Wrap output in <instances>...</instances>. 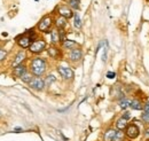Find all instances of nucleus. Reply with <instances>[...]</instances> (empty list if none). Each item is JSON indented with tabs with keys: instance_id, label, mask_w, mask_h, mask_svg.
Masks as SVG:
<instances>
[{
	"instance_id": "1",
	"label": "nucleus",
	"mask_w": 149,
	"mask_h": 141,
	"mask_svg": "<svg viewBox=\"0 0 149 141\" xmlns=\"http://www.w3.org/2000/svg\"><path fill=\"white\" fill-rule=\"evenodd\" d=\"M30 69H31V73L36 77H41L47 69V63L44 59L41 57H36L31 61L30 63Z\"/></svg>"
},
{
	"instance_id": "2",
	"label": "nucleus",
	"mask_w": 149,
	"mask_h": 141,
	"mask_svg": "<svg viewBox=\"0 0 149 141\" xmlns=\"http://www.w3.org/2000/svg\"><path fill=\"white\" fill-rule=\"evenodd\" d=\"M35 38H36V36H35L33 30H30L29 32L17 37L16 41H17V45H19V47H22V48H29L30 45L36 40Z\"/></svg>"
},
{
	"instance_id": "3",
	"label": "nucleus",
	"mask_w": 149,
	"mask_h": 141,
	"mask_svg": "<svg viewBox=\"0 0 149 141\" xmlns=\"http://www.w3.org/2000/svg\"><path fill=\"white\" fill-rule=\"evenodd\" d=\"M46 50V41L44 39H36L29 47V51L32 54H40Z\"/></svg>"
},
{
	"instance_id": "4",
	"label": "nucleus",
	"mask_w": 149,
	"mask_h": 141,
	"mask_svg": "<svg viewBox=\"0 0 149 141\" xmlns=\"http://www.w3.org/2000/svg\"><path fill=\"white\" fill-rule=\"evenodd\" d=\"M52 23H53V18L51 15H46L40 20V22L38 23L37 29L41 32H48V30L51 29L52 27Z\"/></svg>"
},
{
	"instance_id": "5",
	"label": "nucleus",
	"mask_w": 149,
	"mask_h": 141,
	"mask_svg": "<svg viewBox=\"0 0 149 141\" xmlns=\"http://www.w3.org/2000/svg\"><path fill=\"white\" fill-rule=\"evenodd\" d=\"M125 135L131 139V140H135L139 138L140 135V128L136 124H129L127 127L125 128Z\"/></svg>"
},
{
	"instance_id": "6",
	"label": "nucleus",
	"mask_w": 149,
	"mask_h": 141,
	"mask_svg": "<svg viewBox=\"0 0 149 141\" xmlns=\"http://www.w3.org/2000/svg\"><path fill=\"white\" fill-rule=\"evenodd\" d=\"M29 86H30V88H32L33 91L41 92V91H44V88L46 86L45 79H42L41 77H33V79L30 82Z\"/></svg>"
},
{
	"instance_id": "7",
	"label": "nucleus",
	"mask_w": 149,
	"mask_h": 141,
	"mask_svg": "<svg viewBox=\"0 0 149 141\" xmlns=\"http://www.w3.org/2000/svg\"><path fill=\"white\" fill-rule=\"evenodd\" d=\"M56 70H57V72H58V75H60L61 77H63L64 79H67V80H71V79H74V71L71 70L69 67H62V66H58Z\"/></svg>"
},
{
	"instance_id": "8",
	"label": "nucleus",
	"mask_w": 149,
	"mask_h": 141,
	"mask_svg": "<svg viewBox=\"0 0 149 141\" xmlns=\"http://www.w3.org/2000/svg\"><path fill=\"white\" fill-rule=\"evenodd\" d=\"M57 12H58L60 16L67 18V20H68V18H71L74 15L72 9H71L70 7H68V6H65V5H62V6L57 7Z\"/></svg>"
},
{
	"instance_id": "9",
	"label": "nucleus",
	"mask_w": 149,
	"mask_h": 141,
	"mask_svg": "<svg viewBox=\"0 0 149 141\" xmlns=\"http://www.w3.org/2000/svg\"><path fill=\"white\" fill-rule=\"evenodd\" d=\"M81 57H83V51L79 47L74 48L72 51L69 52V60L71 62H78L81 60Z\"/></svg>"
},
{
	"instance_id": "10",
	"label": "nucleus",
	"mask_w": 149,
	"mask_h": 141,
	"mask_svg": "<svg viewBox=\"0 0 149 141\" xmlns=\"http://www.w3.org/2000/svg\"><path fill=\"white\" fill-rule=\"evenodd\" d=\"M25 59H26V54H25V52H24V51L19 52L17 55H16V57H15V60H14L13 63H12V67H13V68H16L17 66L22 64V62H23Z\"/></svg>"
},
{
	"instance_id": "11",
	"label": "nucleus",
	"mask_w": 149,
	"mask_h": 141,
	"mask_svg": "<svg viewBox=\"0 0 149 141\" xmlns=\"http://www.w3.org/2000/svg\"><path fill=\"white\" fill-rule=\"evenodd\" d=\"M117 128H108L103 133V141H113V138L117 133Z\"/></svg>"
},
{
	"instance_id": "12",
	"label": "nucleus",
	"mask_w": 149,
	"mask_h": 141,
	"mask_svg": "<svg viewBox=\"0 0 149 141\" xmlns=\"http://www.w3.org/2000/svg\"><path fill=\"white\" fill-rule=\"evenodd\" d=\"M78 47V44L74 41V40H69V39H67V40H64L63 43H62V48L63 50H69V51H72L74 48H77Z\"/></svg>"
},
{
	"instance_id": "13",
	"label": "nucleus",
	"mask_w": 149,
	"mask_h": 141,
	"mask_svg": "<svg viewBox=\"0 0 149 141\" xmlns=\"http://www.w3.org/2000/svg\"><path fill=\"white\" fill-rule=\"evenodd\" d=\"M47 54H48L52 59L57 60V59L61 56V51H60L57 47H55V46H51L49 48H47Z\"/></svg>"
},
{
	"instance_id": "14",
	"label": "nucleus",
	"mask_w": 149,
	"mask_h": 141,
	"mask_svg": "<svg viewBox=\"0 0 149 141\" xmlns=\"http://www.w3.org/2000/svg\"><path fill=\"white\" fill-rule=\"evenodd\" d=\"M127 122H129V121L124 119L123 117L118 118V119L116 121V123H115L116 128H117V130H119V131H125V128H126V127H127V125H129Z\"/></svg>"
},
{
	"instance_id": "15",
	"label": "nucleus",
	"mask_w": 149,
	"mask_h": 141,
	"mask_svg": "<svg viewBox=\"0 0 149 141\" xmlns=\"http://www.w3.org/2000/svg\"><path fill=\"white\" fill-rule=\"evenodd\" d=\"M14 75L16 76V77H19V78H21L24 73H26L28 71H26V67L25 66H23V64H19V66H17L16 68H14Z\"/></svg>"
},
{
	"instance_id": "16",
	"label": "nucleus",
	"mask_w": 149,
	"mask_h": 141,
	"mask_svg": "<svg viewBox=\"0 0 149 141\" xmlns=\"http://www.w3.org/2000/svg\"><path fill=\"white\" fill-rule=\"evenodd\" d=\"M131 102H132V100L129 99V98H122L119 101H118V103H119V107L123 109V110H126L129 107H131Z\"/></svg>"
},
{
	"instance_id": "17",
	"label": "nucleus",
	"mask_w": 149,
	"mask_h": 141,
	"mask_svg": "<svg viewBox=\"0 0 149 141\" xmlns=\"http://www.w3.org/2000/svg\"><path fill=\"white\" fill-rule=\"evenodd\" d=\"M55 25L58 30H60V29H64L65 25H67V18L62 17V16L57 17L55 20Z\"/></svg>"
},
{
	"instance_id": "18",
	"label": "nucleus",
	"mask_w": 149,
	"mask_h": 141,
	"mask_svg": "<svg viewBox=\"0 0 149 141\" xmlns=\"http://www.w3.org/2000/svg\"><path fill=\"white\" fill-rule=\"evenodd\" d=\"M133 110H142L143 109V105H142V102L140 101V100H138V99H134V100H132V102H131V107Z\"/></svg>"
},
{
	"instance_id": "19",
	"label": "nucleus",
	"mask_w": 149,
	"mask_h": 141,
	"mask_svg": "<svg viewBox=\"0 0 149 141\" xmlns=\"http://www.w3.org/2000/svg\"><path fill=\"white\" fill-rule=\"evenodd\" d=\"M51 40H52L53 45H56V44L61 43L60 41V36H58V30H52V32H51Z\"/></svg>"
},
{
	"instance_id": "20",
	"label": "nucleus",
	"mask_w": 149,
	"mask_h": 141,
	"mask_svg": "<svg viewBox=\"0 0 149 141\" xmlns=\"http://www.w3.org/2000/svg\"><path fill=\"white\" fill-rule=\"evenodd\" d=\"M33 79V75L31 73V72H26V73H24L22 77H21V80L23 82V83H25V84H30V82Z\"/></svg>"
},
{
	"instance_id": "21",
	"label": "nucleus",
	"mask_w": 149,
	"mask_h": 141,
	"mask_svg": "<svg viewBox=\"0 0 149 141\" xmlns=\"http://www.w3.org/2000/svg\"><path fill=\"white\" fill-rule=\"evenodd\" d=\"M124 139H125V132L118 130L116 135H115V138H113V141H124Z\"/></svg>"
},
{
	"instance_id": "22",
	"label": "nucleus",
	"mask_w": 149,
	"mask_h": 141,
	"mask_svg": "<svg viewBox=\"0 0 149 141\" xmlns=\"http://www.w3.org/2000/svg\"><path fill=\"white\" fill-rule=\"evenodd\" d=\"M74 28H77V29H80V28H81V20H80L79 15H78L77 13H74Z\"/></svg>"
},
{
	"instance_id": "23",
	"label": "nucleus",
	"mask_w": 149,
	"mask_h": 141,
	"mask_svg": "<svg viewBox=\"0 0 149 141\" xmlns=\"http://www.w3.org/2000/svg\"><path fill=\"white\" fill-rule=\"evenodd\" d=\"M56 80V77L54 75H48L47 77H46V79H45V84H46V86H49L52 83H54Z\"/></svg>"
},
{
	"instance_id": "24",
	"label": "nucleus",
	"mask_w": 149,
	"mask_h": 141,
	"mask_svg": "<svg viewBox=\"0 0 149 141\" xmlns=\"http://www.w3.org/2000/svg\"><path fill=\"white\" fill-rule=\"evenodd\" d=\"M69 6L70 8H74V9H79V1L78 0H69Z\"/></svg>"
},
{
	"instance_id": "25",
	"label": "nucleus",
	"mask_w": 149,
	"mask_h": 141,
	"mask_svg": "<svg viewBox=\"0 0 149 141\" xmlns=\"http://www.w3.org/2000/svg\"><path fill=\"white\" fill-rule=\"evenodd\" d=\"M141 119H142V122L145 124H149V112L143 111V112L141 114Z\"/></svg>"
},
{
	"instance_id": "26",
	"label": "nucleus",
	"mask_w": 149,
	"mask_h": 141,
	"mask_svg": "<svg viewBox=\"0 0 149 141\" xmlns=\"http://www.w3.org/2000/svg\"><path fill=\"white\" fill-rule=\"evenodd\" d=\"M58 36H60V41H61V44H62L64 40H67V38H65V31H64V29H60V30H58Z\"/></svg>"
},
{
	"instance_id": "27",
	"label": "nucleus",
	"mask_w": 149,
	"mask_h": 141,
	"mask_svg": "<svg viewBox=\"0 0 149 141\" xmlns=\"http://www.w3.org/2000/svg\"><path fill=\"white\" fill-rule=\"evenodd\" d=\"M6 56H7V52H6L5 50L0 48V62H1V61H3V60L6 59Z\"/></svg>"
},
{
	"instance_id": "28",
	"label": "nucleus",
	"mask_w": 149,
	"mask_h": 141,
	"mask_svg": "<svg viewBox=\"0 0 149 141\" xmlns=\"http://www.w3.org/2000/svg\"><path fill=\"white\" fill-rule=\"evenodd\" d=\"M122 117H123L124 119L129 121V119H131V112L129 111V110H125V111H124V114L122 115Z\"/></svg>"
},
{
	"instance_id": "29",
	"label": "nucleus",
	"mask_w": 149,
	"mask_h": 141,
	"mask_svg": "<svg viewBox=\"0 0 149 141\" xmlns=\"http://www.w3.org/2000/svg\"><path fill=\"white\" fill-rule=\"evenodd\" d=\"M143 138L147 139V140L149 139V127H147V128L143 131Z\"/></svg>"
},
{
	"instance_id": "30",
	"label": "nucleus",
	"mask_w": 149,
	"mask_h": 141,
	"mask_svg": "<svg viewBox=\"0 0 149 141\" xmlns=\"http://www.w3.org/2000/svg\"><path fill=\"white\" fill-rule=\"evenodd\" d=\"M107 77H108L109 79H112V78H115V77H116V73H115V72H112V71H109V72H107Z\"/></svg>"
},
{
	"instance_id": "31",
	"label": "nucleus",
	"mask_w": 149,
	"mask_h": 141,
	"mask_svg": "<svg viewBox=\"0 0 149 141\" xmlns=\"http://www.w3.org/2000/svg\"><path fill=\"white\" fill-rule=\"evenodd\" d=\"M102 61L106 62L107 61V46L104 47V51H103V55H102Z\"/></svg>"
},
{
	"instance_id": "32",
	"label": "nucleus",
	"mask_w": 149,
	"mask_h": 141,
	"mask_svg": "<svg viewBox=\"0 0 149 141\" xmlns=\"http://www.w3.org/2000/svg\"><path fill=\"white\" fill-rule=\"evenodd\" d=\"M143 111L149 112V102H146V103L143 105Z\"/></svg>"
},
{
	"instance_id": "33",
	"label": "nucleus",
	"mask_w": 149,
	"mask_h": 141,
	"mask_svg": "<svg viewBox=\"0 0 149 141\" xmlns=\"http://www.w3.org/2000/svg\"><path fill=\"white\" fill-rule=\"evenodd\" d=\"M78 1H79V0H78Z\"/></svg>"
},
{
	"instance_id": "34",
	"label": "nucleus",
	"mask_w": 149,
	"mask_h": 141,
	"mask_svg": "<svg viewBox=\"0 0 149 141\" xmlns=\"http://www.w3.org/2000/svg\"><path fill=\"white\" fill-rule=\"evenodd\" d=\"M37 1H38V0H37Z\"/></svg>"
}]
</instances>
